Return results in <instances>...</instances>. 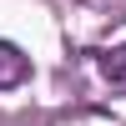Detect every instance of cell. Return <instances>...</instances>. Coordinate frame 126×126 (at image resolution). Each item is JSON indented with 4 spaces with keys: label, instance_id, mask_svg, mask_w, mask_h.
<instances>
[{
    "label": "cell",
    "instance_id": "cell-1",
    "mask_svg": "<svg viewBox=\"0 0 126 126\" xmlns=\"http://www.w3.org/2000/svg\"><path fill=\"white\" fill-rule=\"evenodd\" d=\"M25 76H30V56L20 46H10V40H0V91L20 86Z\"/></svg>",
    "mask_w": 126,
    "mask_h": 126
},
{
    "label": "cell",
    "instance_id": "cell-2",
    "mask_svg": "<svg viewBox=\"0 0 126 126\" xmlns=\"http://www.w3.org/2000/svg\"><path fill=\"white\" fill-rule=\"evenodd\" d=\"M96 71H101V81H106L111 91H126V46L96 50Z\"/></svg>",
    "mask_w": 126,
    "mask_h": 126
}]
</instances>
